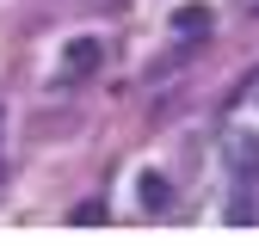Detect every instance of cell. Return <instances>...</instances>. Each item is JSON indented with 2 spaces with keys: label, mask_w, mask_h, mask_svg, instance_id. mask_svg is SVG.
<instances>
[{
  "label": "cell",
  "mask_w": 259,
  "mask_h": 246,
  "mask_svg": "<svg viewBox=\"0 0 259 246\" xmlns=\"http://www.w3.org/2000/svg\"><path fill=\"white\" fill-rule=\"evenodd\" d=\"M222 172H229L235 184H259V130H229L222 136Z\"/></svg>",
  "instance_id": "cell-1"
},
{
  "label": "cell",
  "mask_w": 259,
  "mask_h": 246,
  "mask_svg": "<svg viewBox=\"0 0 259 246\" xmlns=\"http://www.w3.org/2000/svg\"><path fill=\"white\" fill-rule=\"evenodd\" d=\"M142 209H148V215H167V209H173V197H167V178H154V172L142 178Z\"/></svg>",
  "instance_id": "cell-2"
}]
</instances>
